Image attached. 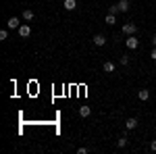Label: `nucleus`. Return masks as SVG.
Wrapping results in <instances>:
<instances>
[{"label":"nucleus","instance_id":"obj_3","mask_svg":"<svg viewBox=\"0 0 156 154\" xmlns=\"http://www.w3.org/2000/svg\"><path fill=\"white\" fill-rule=\"evenodd\" d=\"M17 31H19V36H21V38H29V36H31V25H29V23H21V27H19Z\"/></svg>","mask_w":156,"mask_h":154},{"label":"nucleus","instance_id":"obj_18","mask_svg":"<svg viewBox=\"0 0 156 154\" xmlns=\"http://www.w3.org/2000/svg\"><path fill=\"white\" fill-rule=\"evenodd\" d=\"M150 150H152V152H156V140H152V142H150Z\"/></svg>","mask_w":156,"mask_h":154},{"label":"nucleus","instance_id":"obj_19","mask_svg":"<svg viewBox=\"0 0 156 154\" xmlns=\"http://www.w3.org/2000/svg\"><path fill=\"white\" fill-rule=\"evenodd\" d=\"M150 59H152V60H156V46L152 48V52H150Z\"/></svg>","mask_w":156,"mask_h":154},{"label":"nucleus","instance_id":"obj_10","mask_svg":"<svg viewBox=\"0 0 156 154\" xmlns=\"http://www.w3.org/2000/svg\"><path fill=\"white\" fill-rule=\"evenodd\" d=\"M129 9H131L129 0H121V2H119V11H121V13H127Z\"/></svg>","mask_w":156,"mask_h":154},{"label":"nucleus","instance_id":"obj_11","mask_svg":"<svg viewBox=\"0 0 156 154\" xmlns=\"http://www.w3.org/2000/svg\"><path fill=\"white\" fill-rule=\"evenodd\" d=\"M137 98H140V100H148V98H150V92H148V90H140V92H137Z\"/></svg>","mask_w":156,"mask_h":154},{"label":"nucleus","instance_id":"obj_17","mask_svg":"<svg viewBox=\"0 0 156 154\" xmlns=\"http://www.w3.org/2000/svg\"><path fill=\"white\" fill-rule=\"evenodd\" d=\"M0 40H2V42L9 40V29H2V31H0Z\"/></svg>","mask_w":156,"mask_h":154},{"label":"nucleus","instance_id":"obj_14","mask_svg":"<svg viewBox=\"0 0 156 154\" xmlns=\"http://www.w3.org/2000/svg\"><path fill=\"white\" fill-rule=\"evenodd\" d=\"M119 63L123 65V67H127V65H129V54H123V56L119 59Z\"/></svg>","mask_w":156,"mask_h":154},{"label":"nucleus","instance_id":"obj_16","mask_svg":"<svg viewBox=\"0 0 156 154\" xmlns=\"http://www.w3.org/2000/svg\"><path fill=\"white\" fill-rule=\"evenodd\" d=\"M108 13H110V15H117V13H121V11H119V4H112V6H108Z\"/></svg>","mask_w":156,"mask_h":154},{"label":"nucleus","instance_id":"obj_1","mask_svg":"<svg viewBox=\"0 0 156 154\" xmlns=\"http://www.w3.org/2000/svg\"><path fill=\"white\" fill-rule=\"evenodd\" d=\"M125 46H127V50H135V48L140 46V40L135 36H127V40H125Z\"/></svg>","mask_w":156,"mask_h":154},{"label":"nucleus","instance_id":"obj_4","mask_svg":"<svg viewBox=\"0 0 156 154\" xmlns=\"http://www.w3.org/2000/svg\"><path fill=\"white\" fill-rule=\"evenodd\" d=\"M6 27H9V29H19V27H21V17H11V19L6 21Z\"/></svg>","mask_w":156,"mask_h":154},{"label":"nucleus","instance_id":"obj_2","mask_svg":"<svg viewBox=\"0 0 156 154\" xmlns=\"http://www.w3.org/2000/svg\"><path fill=\"white\" fill-rule=\"evenodd\" d=\"M123 34H125V36H135V34H137V25L135 23H125L123 25Z\"/></svg>","mask_w":156,"mask_h":154},{"label":"nucleus","instance_id":"obj_13","mask_svg":"<svg viewBox=\"0 0 156 154\" xmlns=\"http://www.w3.org/2000/svg\"><path fill=\"white\" fill-rule=\"evenodd\" d=\"M117 146H119V148H125V146H127V138H125V135H121L119 140H117Z\"/></svg>","mask_w":156,"mask_h":154},{"label":"nucleus","instance_id":"obj_20","mask_svg":"<svg viewBox=\"0 0 156 154\" xmlns=\"http://www.w3.org/2000/svg\"><path fill=\"white\" fill-rule=\"evenodd\" d=\"M77 154H87V148H77Z\"/></svg>","mask_w":156,"mask_h":154},{"label":"nucleus","instance_id":"obj_9","mask_svg":"<svg viewBox=\"0 0 156 154\" xmlns=\"http://www.w3.org/2000/svg\"><path fill=\"white\" fill-rule=\"evenodd\" d=\"M102 69H104V73H115V63H112V60H106V63L102 65Z\"/></svg>","mask_w":156,"mask_h":154},{"label":"nucleus","instance_id":"obj_21","mask_svg":"<svg viewBox=\"0 0 156 154\" xmlns=\"http://www.w3.org/2000/svg\"><path fill=\"white\" fill-rule=\"evenodd\" d=\"M152 46H156V34L152 36Z\"/></svg>","mask_w":156,"mask_h":154},{"label":"nucleus","instance_id":"obj_8","mask_svg":"<svg viewBox=\"0 0 156 154\" xmlns=\"http://www.w3.org/2000/svg\"><path fill=\"white\" fill-rule=\"evenodd\" d=\"M94 44H96V46H104V44H106V36L96 34V36H94Z\"/></svg>","mask_w":156,"mask_h":154},{"label":"nucleus","instance_id":"obj_12","mask_svg":"<svg viewBox=\"0 0 156 154\" xmlns=\"http://www.w3.org/2000/svg\"><path fill=\"white\" fill-rule=\"evenodd\" d=\"M90 113H92V110H90V106H79V115H81V117H90Z\"/></svg>","mask_w":156,"mask_h":154},{"label":"nucleus","instance_id":"obj_7","mask_svg":"<svg viewBox=\"0 0 156 154\" xmlns=\"http://www.w3.org/2000/svg\"><path fill=\"white\" fill-rule=\"evenodd\" d=\"M125 127H127L129 131L135 129V127H137V119H135V117H129L127 121H125Z\"/></svg>","mask_w":156,"mask_h":154},{"label":"nucleus","instance_id":"obj_6","mask_svg":"<svg viewBox=\"0 0 156 154\" xmlns=\"http://www.w3.org/2000/svg\"><path fill=\"white\" fill-rule=\"evenodd\" d=\"M62 6H65V11H75L77 9V0H65Z\"/></svg>","mask_w":156,"mask_h":154},{"label":"nucleus","instance_id":"obj_5","mask_svg":"<svg viewBox=\"0 0 156 154\" xmlns=\"http://www.w3.org/2000/svg\"><path fill=\"white\" fill-rule=\"evenodd\" d=\"M34 17H36V15H34V11H31V9H25V11L21 13V19H23V21H27V23H29V21H34Z\"/></svg>","mask_w":156,"mask_h":154},{"label":"nucleus","instance_id":"obj_15","mask_svg":"<svg viewBox=\"0 0 156 154\" xmlns=\"http://www.w3.org/2000/svg\"><path fill=\"white\" fill-rule=\"evenodd\" d=\"M104 21H106L108 25H115V23H117V19H115V15H110V13L106 15V19H104Z\"/></svg>","mask_w":156,"mask_h":154}]
</instances>
